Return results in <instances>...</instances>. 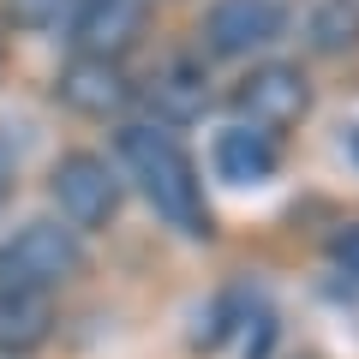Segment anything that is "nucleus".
Listing matches in <instances>:
<instances>
[{
  "label": "nucleus",
  "instance_id": "20e7f679",
  "mask_svg": "<svg viewBox=\"0 0 359 359\" xmlns=\"http://www.w3.org/2000/svg\"><path fill=\"white\" fill-rule=\"evenodd\" d=\"M48 192H54V204H60V216H66V228H72V233L78 228H108L114 210H120L114 168H108L102 156H90V150H66L60 162H54Z\"/></svg>",
  "mask_w": 359,
  "mask_h": 359
},
{
  "label": "nucleus",
  "instance_id": "9d476101",
  "mask_svg": "<svg viewBox=\"0 0 359 359\" xmlns=\"http://www.w3.org/2000/svg\"><path fill=\"white\" fill-rule=\"evenodd\" d=\"M48 299H0V359L13 353H30V347L48 341Z\"/></svg>",
  "mask_w": 359,
  "mask_h": 359
},
{
  "label": "nucleus",
  "instance_id": "f257e3e1",
  "mask_svg": "<svg viewBox=\"0 0 359 359\" xmlns=\"http://www.w3.org/2000/svg\"><path fill=\"white\" fill-rule=\"evenodd\" d=\"M120 162H126V174L138 180V192L150 198V210L168 228H180L186 240H210V204H204L198 162L168 126H150V120L120 126Z\"/></svg>",
  "mask_w": 359,
  "mask_h": 359
},
{
  "label": "nucleus",
  "instance_id": "f8f14e48",
  "mask_svg": "<svg viewBox=\"0 0 359 359\" xmlns=\"http://www.w3.org/2000/svg\"><path fill=\"white\" fill-rule=\"evenodd\" d=\"M60 6L66 0H6V18L25 25V30H48L54 18H60Z\"/></svg>",
  "mask_w": 359,
  "mask_h": 359
},
{
  "label": "nucleus",
  "instance_id": "ddd939ff",
  "mask_svg": "<svg viewBox=\"0 0 359 359\" xmlns=\"http://www.w3.org/2000/svg\"><path fill=\"white\" fill-rule=\"evenodd\" d=\"M330 252H335V264H341L347 276H353V282H359V228L335 233V240H330Z\"/></svg>",
  "mask_w": 359,
  "mask_h": 359
},
{
  "label": "nucleus",
  "instance_id": "9b49d317",
  "mask_svg": "<svg viewBox=\"0 0 359 359\" xmlns=\"http://www.w3.org/2000/svg\"><path fill=\"white\" fill-rule=\"evenodd\" d=\"M311 42L318 48H353L359 42V0H323L318 18H311Z\"/></svg>",
  "mask_w": 359,
  "mask_h": 359
},
{
  "label": "nucleus",
  "instance_id": "0eeeda50",
  "mask_svg": "<svg viewBox=\"0 0 359 359\" xmlns=\"http://www.w3.org/2000/svg\"><path fill=\"white\" fill-rule=\"evenodd\" d=\"M54 96L78 114H114V108H126L132 84L120 78V60H78L72 54V66L54 78Z\"/></svg>",
  "mask_w": 359,
  "mask_h": 359
},
{
  "label": "nucleus",
  "instance_id": "7ed1b4c3",
  "mask_svg": "<svg viewBox=\"0 0 359 359\" xmlns=\"http://www.w3.org/2000/svg\"><path fill=\"white\" fill-rule=\"evenodd\" d=\"M233 114H240V126L264 132V138H282L287 126H299V120L311 114V84L299 66H252V72L233 84Z\"/></svg>",
  "mask_w": 359,
  "mask_h": 359
},
{
  "label": "nucleus",
  "instance_id": "2eb2a0df",
  "mask_svg": "<svg viewBox=\"0 0 359 359\" xmlns=\"http://www.w3.org/2000/svg\"><path fill=\"white\" fill-rule=\"evenodd\" d=\"M341 144H347V150L359 156V126H347V138H341Z\"/></svg>",
  "mask_w": 359,
  "mask_h": 359
},
{
  "label": "nucleus",
  "instance_id": "f03ea898",
  "mask_svg": "<svg viewBox=\"0 0 359 359\" xmlns=\"http://www.w3.org/2000/svg\"><path fill=\"white\" fill-rule=\"evenodd\" d=\"M84 269V245L60 222H25L0 240V299H48Z\"/></svg>",
  "mask_w": 359,
  "mask_h": 359
},
{
  "label": "nucleus",
  "instance_id": "1a4fd4ad",
  "mask_svg": "<svg viewBox=\"0 0 359 359\" xmlns=\"http://www.w3.org/2000/svg\"><path fill=\"white\" fill-rule=\"evenodd\" d=\"M150 102H156V114H162V120H192L198 108L210 102V78H204V66H192V60H168L162 72L150 78Z\"/></svg>",
  "mask_w": 359,
  "mask_h": 359
},
{
  "label": "nucleus",
  "instance_id": "423d86ee",
  "mask_svg": "<svg viewBox=\"0 0 359 359\" xmlns=\"http://www.w3.org/2000/svg\"><path fill=\"white\" fill-rule=\"evenodd\" d=\"M144 30V0H78L72 6V48L78 60H120Z\"/></svg>",
  "mask_w": 359,
  "mask_h": 359
},
{
  "label": "nucleus",
  "instance_id": "39448f33",
  "mask_svg": "<svg viewBox=\"0 0 359 359\" xmlns=\"http://www.w3.org/2000/svg\"><path fill=\"white\" fill-rule=\"evenodd\" d=\"M287 30V6L282 0H216L204 18V42L222 60H240L252 48H269V42Z\"/></svg>",
  "mask_w": 359,
  "mask_h": 359
},
{
  "label": "nucleus",
  "instance_id": "4468645a",
  "mask_svg": "<svg viewBox=\"0 0 359 359\" xmlns=\"http://www.w3.org/2000/svg\"><path fill=\"white\" fill-rule=\"evenodd\" d=\"M13 174H18V156L6 150V144H0V198L13 192Z\"/></svg>",
  "mask_w": 359,
  "mask_h": 359
},
{
  "label": "nucleus",
  "instance_id": "6e6552de",
  "mask_svg": "<svg viewBox=\"0 0 359 359\" xmlns=\"http://www.w3.org/2000/svg\"><path fill=\"white\" fill-rule=\"evenodd\" d=\"M276 138H264V132L252 126H222L216 144H210V168H216V180H228V186H264L269 174H276Z\"/></svg>",
  "mask_w": 359,
  "mask_h": 359
}]
</instances>
